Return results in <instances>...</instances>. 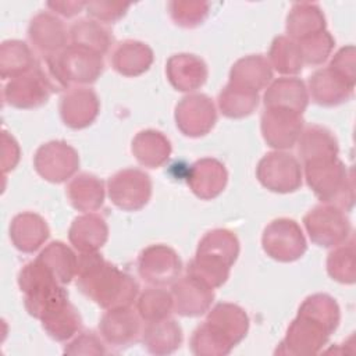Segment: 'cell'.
Masks as SVG:
<instances>
[{
	"mask_svg": "<svg viewBox=\"0 0 356 356\" xmlns=\"http://www.w3.org/2000/svg\"><path fill=\"white\" fill-rule=\"evenodd\" d=\"M76 285L85 296L107 310L131 306L139 292L132 275L106 261L97 252L78 256Z\"/></svg>",
	"mask_w": 356,
	"mask_h": 356,
	"instance_id": "cell-1",
	"label": "cell"
},
{
	"mask_svg": "<svg viewBox=\"0 0 356 356\" xmlns=\"http://www.w3.org/2000/svg\"><path fill=\"white\" fill-rule=\"evenodd\" d=\"M239 254V242L228 229L209 231L199 242L196 256L189 261L186 274L196 277L209 286H221Z\"/></svg>",
	"mask_w": 356,
	"mask_h": 356,
	"instance_id": "cell-2",
	"label": "cell"
},
{
	"mask_svg": "<svg viewBox=\"0 0 356 356\" xmlns=\"http://www.w3.org/2000/svg\"><path fill=\"white\" fill-rule=\"evenodd\" d=\"M54 92L70 89V85L95 82L103 72L102 54L90 49L70 44L60 53L40 61Z\"/></svg>",
	"mask_w": 356,
	"mask_h": 356,
	"instance_id": "cell-3",
	"label": "cell"
},
{
	"mask_svg": "<svg viewBox=\"0 0 356 356\" xmlns=\"http://www.w3.org/2000/svg\"><path fill=\"white\" fill-rule=\"evenodd\" d=\"M18 286L24 293L26 312L42 320L68 302V293L53 273L38 259L26 263L18 273Z\"/></svg>",
	"mask_w": 356,
	"mask_h": 356,
	"instance_id": "cell-4",
	"label": "cell"
},
{
	"mask_svg": "<svg viewBox=\"0 0 356 356\" xmlns=\"http://www.w3.org/2000/svg\"><path fill=\"white\" fill-rule=\"evenodd\" d=\"M309 186L321 202L332 203L339 209L353 204V185L345 165L337 157L318 159L305 163Z\"/></svg>",
	"mask_w": 356,
	"mask_h": 356,
	"instance_id": "cell-5",
	"label": "cell"
},
{
	"mask_svg": "<svg viewBox=\"0 0 356 356\" xmlns=\"http://www.w3.org/2000/svg\"><path fill=\"white\" fill-rule=\"evenodd\" d=\"M332 331L320 320L298 312V317L291 323L286 335L275 349L278 355L306 356L321 350Z\"/></svg>",
	"mask_w": 356,
	"mask_h": 356,
	"instance_id": "cell-6",
	"label": "cell"
},
{
	"mask_svg": "<svg viewBox=\"0 0 356 356\" xmlns=\"http://www.w3.org/2000/svg\"><path fill=\"white\" fill-rule=\"evenodd\" d=\"M303 224L312 242L324 248L341 245L350 232L343 210L332 204L316 206L305 216Z\"/></svg>",
	"mask_w": 356,
	"mask_h": 356,
	"instance_id": "cell-7",
	"label": "cell"
},
{
	"mask_svg": "<svg viewBox=\"0 0 356 356\" xmlns=\"http://www.w3.org/2000/svg\"><path fill=\"white\" fill-rule=\"evenodd\" d=\"M260 184L271 192L288 193L302 184V168L296 157L285 152L267 153L256 170Z\"/></svg>",
	"mask_w": 356,
	"mask_h": 356,
	"instance_id": "cell-8",
	"label": "cell"
},
{
	"mask_svg": "<svg viewBox=\"0 0 356 356\" xmlns=\"http://www.w3.org/2000/svg\"><path fill=\"white\" fill-rule=\"evenodd\" d=\"M261 245L264 252L278 261H293L306 252V241L296 221L278 218L271 221L263 232Z\"/></svg>",
	"mask_w": 356,
	"mask_h": 356,
	"instance_id": "cell-9",
	"label": "cell"
},
{
	"mask_svg": "<svg viewBox=\"0 0 356 356\" xmlns=\"http://www.w3.org/2000/svg\"><path fill=\"white\" fill-rule=\"evenodd\" d=\"M108 197L121 210H140L150 199L152 181L149 175L136 168H125L110 177Z\"/></svg>",
	"mask_w": 356,
	"mask_h": 356,
	"instance_id": "cell-10",
	"label": "cell"
},
{
	"mask_svg": "<svg viewBox=\"0 0 356 356\" xmlns=\"http://www.w3.org/2000/svg\"><path fill=\"white\" fill-rule=\"evenodd\" d=\"M33 165L43 179L60 184L74 175L79 165V157L75 149L68 143L51 140L36 150Z\"/></svg>",
	"mask_w": 356,
	"mask_h": 356,
	"instance_id": "cell-11",
	"label": "cell"
},
{
	"mask_svg": "<svg viewBox=\"0 0 356 356\" xmlns=\"http://www.w3.org/2000/svg\"><path fill=\"white\" fill-rule=\"evenodd\" d=\"M53 89L38 63L36 67L19 76L11 78L3 89L4 102L15 108H35L44 104Z\"/></svg>",
	"mask_w": 356,
	"mask_h": 356,
	"instance_id": "cell-12",
	"label": "cell"
},
{
	"mask_svg": "<svg viewBox=\"0 0 356 356\" xmlns=\"http://www.w3.org/2000/svg\"><path fill=\"white\" fill-rule=\"evenodd\" d=\"M181 267L177 252L165 245H152L143 249L138 259V273L142 280L157 286L174 284Z\"/></svg>",
	"mask_w": 356,
	"mask_h": 356,
	"instance_id": "cell-13",
	"label": "cell"
},
{
	"mask_svg": "<svg viewBox=\"0 0 356 356\" xmlns=\"http://www.w3.org/2000/svg\"><path fill=\"white\" fill-rule=\"evenodd\" d=\"M260 122L264 140L277 150L292 147L303 131L302 114L286 108L266 107Z\"/></svg>",
	"mask_w": 356,
	"mask_h": 356,
	"instance_id": "cell-14",
	"label": "cell"
},
{
	"mask_svg": "<svg viewBox=\"0 0 356 356\" xmlns=\"http://www.w3.org/2000/svg\"><path fill=\"white\" fill-rule=\"evenodd\" d=\"M216 120V107L206 95H188L175 107L177 127L186 136L206 135L214 127Z\"/></svg>",
	"mask_w": 356,
	"mask_h": 356,
	"instance_id": "cell-15",
	"label": "cell"
},
{
	"mask_svg": "<svg viewBox=\"0 0 356 356\" xmlns=\"http://www.w3.org/2000/svg\"><path fill=\"white\" fill-rule=\"evenodd\" d=\"M140 316L128 307L108 309L100 323L99 332L106 343L113 348H127L142 337Z\"/></svg>",
	"mask_w": 356,
	"mask_h": 356,
	"instance_id": "cell-16",
	"label": "cell"
},
{
	"mask_svg": "<svg viewBox=\"0 0 356 356\" xmlns=\"http://www.w3.org/2000/svg\"><path fill=\"white\" fill-rule=\"evenodd\" d=\"M174 310L185 317H196L206 313L214 299L213 288L202 280L186 274L172 284Z\"/></svg>",
	"mask_w": 356,
	"mask_h": 356,
	"instance_id": "cell-17",
	"label": "cell"
},
{
	"mask_svg": "<svg viewBox=\"0 0 356 356\" xmlns=\"http://www.w3.org/2000/svg\"><path fill=\"white\" fill-rule=\"evenodd\" d=\"M97 114L99 99L89 88H70L61 97L60 115L70 128H85L95 121Z\"/></svg>",
	"mask_w": 356,
	"mask_h": 356,
	"instance_id": "cell-18",
	"label": "cell"
},
{
	"mask_svg": "<svg viewBox=\"0 0 356 356\" xmlns=\"http://www.w3.org/2000/svg\"><path fill=\"white\" fill-rule=\"evenodd\" d=\"M28 38L33 49L43 57H50L65 49L67 31L64 24L49 13H39L31 19Z\"/></svg>",
	"mask_w": 356,
	"mask_h": 356,
	"instance_id": "cell-19",
	"label": "cell"
},
{
	"mask_svg": "<svg viewBox=\"0 0 356 356\" xmlns=\"http://www.w3.org/2000/svg\"><path fill=\"white\" fill-rule=\"evenodd\" d=\"M204 323L232 348L246 337L249 328L248 314L242 307L232 303L216 305Z\"/></svg>",
	"mask_w": 356,
	"mask_h": 356,
	"instance_id": "cell-20",
	"label": "cell"
},
{
	"mask_svg": "<svg viewBox=\"0 0 356 356\" xmlns=\"http://www.w3.org/2000/svg\"><path fill=\"white\" fill-rule=\"evenodd\" d=\"M228 174L222 163L216 159H202L192 164L188 185L192 192L204 200L218 196L227 185Z\"/></svg>",
	"mask_w": 356,
	"mask_h": 356,
	"instance_id": "cell-21",
	"label": "cell"
},
{
	"mask_svg": "<svg viewBox=\"0 0 356 356\" xmlns=\"http://www.w3.org/2000/svg\"><path fill=\"white\" fill-rule=\"evenodd\" d=\"M355 85L328 68L317 70L309 79L313 102L320 106H337L346 102L353 93Z\"/></svg>",
	"mask_w": 356,
	"mask_h": 356,
	"instance_id": "cell-22",
	"label": "cell"
},
{
	"mask_svg": "<svg viewBox=\"0 0 356 356\" xmlns=\"http://www.w3.org/2000/svg\"><path fill=\"white\" fill-rule=\"evenodd\" d=\"M170 83L181 92H191L200 88L207 79V65L195 54H174L165 68Z\"/></svg>",
	"mask_w": 356,
	"mask_h": 356,
	"instance_id": "cell-23",
	"label": "cell"
},
{
	"mask_svg": "<svg viewBox=\"0 0 356 356\" xmlns=\"http://www.w3.org/2000/svg\"><path fill=\"white\" fill-rule=\"evenodd\" d=\"M49 238L46 221L35 213L25 211L17 214L10 224V239L13 245L24 253H33Z\"/></svg>",
	"mask_w": 356,
	"mask_h": 356,
	"instance_id": "cell-24",
	"label": "cell"
},
{
	"mask_svg": "<svg viewBox=\"0 0 356 356\" xmlns=\"http://www.w3.org/2000/svg\"><path fill=\"white\" fill-rule=\"evenodd\" d=\"M108 236V228L103 217L95 213H86L76 217L68 232L70 242L81 253L97 252Z\"/></svg>",
	"mask_w": 356,
	"mask_h": 356,
	"instance_id": "cell-25",
	"label": "cell"
},
{
	"mask_svg": "<svg viewBox=\"0 0 356 356\" xmlns=\"http://www.w3.org/2000/svg\"><path fill=\"white\" fill-rule=\"evenodd\" d=\"M309 103L305 83L298 78L282 76L274 81L264 93L266 107H278L302 114Z\"/></svg>",
	"mask_w": 356,
	"mask_h": 356,
	"instance_id": "cell-26",
	"label": "cell"
},
{
	"mask_svg": "<svg viewBox=\"0 0 356 356\" xmlns=\"http://www.w3.org/2000/svg\"><path fill=\"white\" fill-rule=\"evenodd\" d=\"M273 78L268 60L261 54H250L239 58L231 68L229 83L259 92Z\"/></svg>",
	"mask_w": 356,
	"mask_h": 356,
	"instance_id": "cell-27",
	"label": "cell"
},
{
	"mask_svg": "<svg viewBox=\"0 0 356 356\" xmlns=\"http://www.w3.org/2000/svg\"><path fill=\"white\" fill-rule=\"evenodd\" d=\"M140 339L150 353L170 355L181 346L182 330L175 320L167 317L146 323Z\"/></svg>",
	"mask_w": 356,
	"mask_h": 356,
	"instance_id": "cell-28",
	"label": "cell"
},
{
	"mask_svg": "<svg viewBox=\"0 0 356 356\" xmlns=\"http://www.w3.org/2000/svg\"><path fill=\"white\" fill-rule=\"evenodd\" d=\"M113 68L125 76H136L149 70L153 63L152 49L136 40H125L117 44L111 54Z\"/></svg>",
	"mask_w": 356,
	"mask_h": 356,
	"instance_id": "cell-29",
	"label": "cell"
},
{
	"mask_svg": "<svg viewBox=\"0 0 356 356\" xmlns=\"http://www.w3.org/2000/svg\"><path fill=\"white\" fill-rule=\"evenodd\" d=\"M132 153L136 160L149 168H157L164 164L171 153L170 140L159 131H140L132 140Z\"/></svg>",
	"mask_w": 356,
	"mask_h": 356,
	"instance_id": "cell-30",
	"label": "cell"
},
{
	"mask_svg": "<svg viewBox=\"0 0 356 356\" xmlns=\"http://www.w3.org/2000/svg\"><path fill=\"white\" fill-rule=\"evenodd\" d=\"M67 196L76 210L92 213L103 204L104 186L97 177L82 172L74 177L68 184Z\"/></svg>",
	"mask_w": 356,
	"mask_h": 356,
	"instance_id": "cell-31",
	"label": "cell"
},
{
	"mask_svg": "<svg viewBox=\"0 0 356 356\" xmlns=\"http://www.w3.org/2000/svg\"><path fill=\"white\" fill-rule=\"evenodd\" d=\"M298 153L305 163L318 159L337 157L338 143L327 128L310 125L302 131L298 139Z\"/></svg>",
	"mask_w": 356,
	"mask_h": 356,
	"instance_id": "cell-32",
	"label": "cell"
},
{
	"mask_svg": "<svg viewBox=\"0 0 356 356\" xmlns=\"http://www.w3.org/2000/svg\"><path fill=\"white\" fill-rule=\"evenodd\" d=\"M325 21L316 4H295L286 18V32L292 40H305L324 31Z\"/></svg>",
	"mask_w": 356,
	"mask_h": 356,
	"instance_id": "cell-33",
	"label": "cell"
},
{
	"mask_svg": "<svg viewBox=\"0 0 356 356\" xmlns=\"http://www.w3.org/2000/svg\"><path fill=\"white\" fill-rule=\"evenodd\" d=\"M36 60L31 47L22 40H6L0 46V75L11 79L32 71Z\"/></svg>",
	"mask_w": 356,
	"mask_h": 356,
	"instance_id": "cell-34",
	"label": "cell"
},
{
	"mask_svg": "<svg viewBox=\"0 0 356 356\" xmlns=\"http://www.w3.org/2000/svg\"><path fill=\"white\" fill-rule=\"evenodd\" d=\"M36 259L40 260L63 285L71 282L72 278L76 277L78 257L65 243L60 241L49 243Z\"/></svg>",
	"mask_w": 356,
	"mask_h": 356,
	"instance_id": "cell-35",
	"label": "cell"
},
{
	"mask_svg": "<svg viewBox=\"0 0 356 356\" xmlns=\"http://www.w3.org/2000/svg\"><path fill=\"white\" fill-rule=\"evenodd\" d=\"M259 104L257 92L228 83L218 95V107L228 118H242L253 113Z\"/></svg>",
	"mask_w": 356,
	"mask_h": 356,
	"instance_id": "cell-36",
	"label": "cell"
},
{
	"mask_svg": "<svg viewBox=\"0 0 356 356\" xmlns=\"http://www.w3.org/2000/svg\"><path fill=\"white\" fill-rule=\"evenodd\" d=\"M40 321L47 335L60 342L74 337L79 331L82 323L78 310L70 302L47 314Z\"/></svg>",
	"mask_w": 356,
	"mask_h": 356,
	"instance_id": "cell-37",
	"label": "cell"
},
{
	"mask_svg": "<svg viewBox=\"0 0 356 356\" xmlns=\"http://www.w3.org/2000/svg\"><path fill=\"white\" fill-rule=\"evenodd\" d=\"M270 65H273L278 72L293 75L302 71L303 57L298 42L286 38L278 36L274 39L270 47Z\"/></svg>",
	"mask_w": 356,
	"mask_h": 356,
	"instance_id": "cell-38",
	"label": "cell"
},
{
	"mask_svg": "<svg viewBox=\"0 0 356 356\" xmlns=\"http://www.w3.org/2000/svg\"><path fill=\"white\" fill-rule=\"evenodd\" d=\"M72 44L106 53L113 42L110 32L95 19H79L71 26Z\"/></svg>",
	"mask_w": 356,
	"mask_h": 356,
	"instance_id": "cell-39",
	"label": "cell"
},
{
	"mask_svg": "<svg viewBox=\"0 0 356 356\" xmlns=\"http://www.w3.org/2000/svg\"><path fill=\"white\" fill-rule=\"evenodd\" d=\"M172 309V296L163 288H147L136 303L138 314L146 323L167 318Z\"/></svg>",
	"mask_w": 356,
	"mask_h": 356,
	"instance_id": "cell-40",
	"label": "cell"
},
{
	"mask_svg": "<svg viewBox=\"0 0 356 356\" xmlns=\"http://www.w3.org/2000/svg\"><path fill=\"white\" fill-rule=\"evenodd\" d=\"M299 312L306 313L321 323H324L331 331H335L339 323V307L331 296L325 293H316L307 296L299 307Z\"/></svg>",
	"mask_w": 356,
	"mask_h": 356,
	"instance_id": "cell-41",
	"label": "cell"
},
{
	"mask_svg": "<svg viewBox=\"0 0 356 356\" xmlns=\"http://www.w3.org/2000/svg\"><path fill=\"white\" fill-rule=\"evenodd\" d=\"M191 350L197 356H224L232 350V346L203 323L193 331Z\"/></svg>",
	"mask_w": 356,
	"mask_h": 356,
	"instance_id": "cell-42",
	"label": "cell"
},
{
	"mask_svg": "<svg viewBox=\"0 0 356 356\" xmlns=\"http://www.w3.org/2000/svg\"><path fill=\"white\" fill-rule=\"evenodd\" d=\"M355 248L353 242L345 245L341 243L339 248L332 250L328 254L327 260V270L332 280L343 282V284H353L355 282Z\"/></svg>",
	"mask_w": 356,
	"mask_h": 356,
	"instance_id": "cell-43",
	"label": "cell"
},
{
	"mask_svg": "<svg viewBox=\"0 0 356 356\" xmlns=\"http://www.w3.org/2000/svg\"><path fill=\"white\" fill-rule=\"evenodd\" d=\"M209 4L195 1H172L170 3V14L174 22L184 28L200 25L207 17Z\"/></svg>",
	"mask_w": 356,
	"mask_h": 356,
	"instance_id": "cell-44",
	"label": "cell"
},
{
	"mask_svg": "<svg viewBox=\"0 0 356 356\" xmlns=\"http://www.w3.org/2000/svg\"><path fill=\"white\" fill-rule=\"evenodd\" d=\"M299 46L302 50L303 63L318 65L328 57L334 46V39L328 32L323 31L314 36L299 42Z\"/></svg>",
	"mask_w": 356,
	"mask_h": 356,
	"instance_id": "cell-45",
	"label": "cell"
},
{
	"mask_svg": "<svg viewBox=\"0 0 356 356\" xmlns=\"http://www.w3.org/2000/svg\"><path fill=\"white\" fill-rule=\"evenodd\" d=\"M67 355H103L107 353L100 338L93 332H82L65 346Z\"/></svg>",
	"mask_w": 356,
	"mask_h": 356,
	"instance_id": "cell-46",
	"label": "cell"
},
{
	"mask_svg": "<svg viewBox=\"0 0 356 356\" xmlns=\"http://www.w3.org/2000/svg\"><path fill=\"white\" fill-rule=\"evenodd\" d=\"M88 14L97 22H114L120 19L128 10V4L120 3H104V1H90L86 3Z\"/></svg>",
	"mask_w": 356,
	"mask_h": 356,
	"instance_id": "cell-47",
	"label": "cell"
},
{
	"mask_svg": "<svg viewBox=\"0 0 356 356\" xmlns=\"http://www.w3.org/2000/svg\"><path fill=\"white\" fill-rule=\"evenodd\" d=\"M353 56H355V49L353 46H348L341 49L335 57L332 58L330 68L335 71L338 75L345 78L348 82L355 85V63H353Z\"/></svg>",
	"mask_w": 356,
	"mask_h": 356,
	"instance_id": "cell-48",
	"label": "cell"
},
{
	"mask_svg": "<svg viewBox=\"0 0 356 356\" xmlns=\"http://www.w3.org/2000/svg\"><path fill=\"white\" fill-rule=\"evenodd\" d=\"M19 160V146L17 140L7 132L3 131V157H1V170L8 172L15 168Z\"/></svg>",
	"mask_w": 356,
	"mask_h": 356,
	"instance_id": "cell-49",
	"label": "cell"
},
{
	"mask_svg": "<svg viewBox=\"0 0 356 356\" xmlns=\"http://www.w3.org/2000/svg\"><path fill=\"white\" fill-rule=\"evenodd\" d=\"M86 3L82 1H56V3H47V7L51 8L54 13H58L65 17H72L78 14Z\"/></svg>",
	"mask_w": 356,
	"mask_h": 356,
	"instance_id": "cell-50",
	"label": "cell"
}]
</instances>
